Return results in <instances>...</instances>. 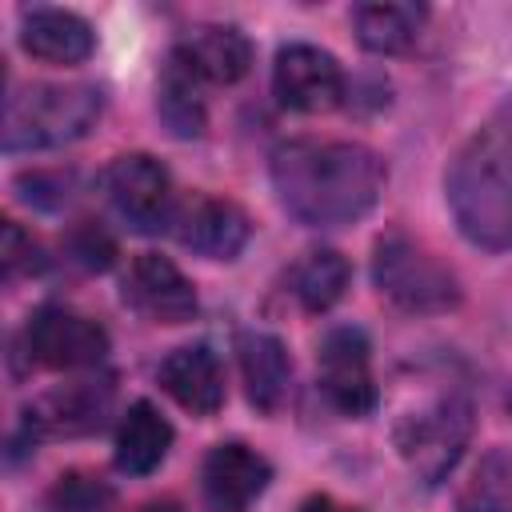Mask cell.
I'll list each match as a JSON object with an SVG mask.
<instances>
[{
  "label": "cell",
  "mask_w": 512,
  "mask_h": 512,
  "mask_svg": "<svg viewBox=\"0 0 512 512\" xmlns=\"http://www.w3.org/2000/svg\"><path fill=\"white\" fill-rule=\"evenodd\" d=\"M140 512H184L176 500H152V504H144Z\"/></svg>",
  "instance_id": "27"
},
{
  "label": "cell",
  "mask_w": 512,
  "mask_h": 512,
  "mask_svg": "<svg viewBox=\"0 0 512 512\" xmlns=\"http://www.w3.org/2000/svg\"><path fill=\"white\" fill-rule=\"evenodd\" d=\"M24 352L32 364L52 372L100 368V360L108 356V332L84 312H72L64 304H44L24 324Z\"/></svg>",
  "instance_id": "6"
},
{
  "label": "cell",
  "mask_w": 512,
  "mask_h": 512,
  "mask_svg": "<svg viewBox=\"0 0 512 512\" xmlns=\"http://www.w3.org/2000/svg\"><path fill=\"white\" fill-rule=\"evenodd\" d=\"M20 44L28 56L44 60V64H84L96 48V36H92V24L68 8H24L20 16Z\"/></svg>",
  "instance_id": "15"
},
{
  "label": "cell",
  "mask_w": 512,
  "mask_h": 512,
  "mask_svg": "<svg viewBox=\"0 0 512 512\" xmlns=\"http://www.w3.org/2000/svg\"><path fill=\"white\" fill-rule=\"evenodd\" d=\"M124 300L152 324H184L196 316V288L192 280L168 260V256H156V252H140L132 264H128V276H124Z\"/></svg>",
  "instance_id": "11"
},
{
  "label": "cell",
  "mask_w": 512,
  "mask_h": 512,
  "mask_svg": "<svg viewBox=\"0 0 512 512\" xmlns=\"http://www.w3.org/2000/svg\"><path fill=\"white\" fill-rule=\"evenodd\" d=\"M104 96L92 84H28L4 100V152H44L88 136Z\"/></svg>",
  "instance_id": "3"
},
{
  "label": "cell",
  "mask_w": 512,
  "mask_h": 512,
  "mask_svg": "<svg viewBox=\"0 0 512 512\" xmlns=\"http://www.w3.org/2000/svg\"><path fill=\"white\" fill-rule=\"evenodd\" d=\"M280 208L304 228H340L368 216L384 192V160L356 140H288L272 152Z\"/></svg>",
  "instance_id": "1"
},
{
  "label": "cell",
  "mask_w": 512,
  "mask_h": 512,
  "mask_svg": "<svg viewBox=\"0 0 512 512\" xmlns=\"http://www.w3.org/2000/svg\"><path fill=\"white\" fill-rule=\"evenodd\" d=\"M236 356H240V376H244L252 408L276 412L288 396V384H292V360H288L284 340L272 332L248 328L236 336Z\"/></svg>",
  "instance_id": "17"
},
{
  "label": "cell",
  "mask_w": 512,
  "mask_h": 512,
  "mask_svg": "<svg viewBox=\"0 0 512 512\" xmlns=\"http://www.w3.org/2000/svg\"><path fill=\"white\" fill-rule=\"evenodd\" d=\"M72 256H76L84 268L104 272V268L112 264V256H116V244H112V236H108L100 224H84V228L72 232Z\"/></svg>",
  "instance_id": "25"
},
{
  "label": "cell",
  "mask_w": 512,
  "mask_h": 512,
  "mask_svg": "<svg viewBox=\"0 0 512 512\" xmlns=\"http://www.w3.org/2000/svg\"><path fill=\"white\" fill-rule=\"evenodd\" d=\"M424 20H428L424 4H356L352 8L356 40L376 56H396L412 48Z\"/></svg>",
  "instance_id": "20"
},
{
  "label": "cell",
  "mask_w": 512,
  "mask_h": 512,
  "mask_svg": "<svg viewBox=\"0 0 512 512\" xmlns=\"http://www.w3.org/2000/svg\"><path fill=\"white\" fill-rule=\"evenodd\" d=\"M172 448V424L152 400H136L116 424V468L128 476H148L164 464Z\"/></svg>",
  "instance_id": "18"
},
{
  "label": "cell",
  "mask_w": 512,
  "mask_h": 512,
  "mask_svg": "<svg viewBox=\"0 0 512 512\" xmlns=\"http://www.w3.org/2000/svg\"><path fill=\"white\" fill-rule=\"evenodd\" d=\"M300 512H360V508L340 504V500H336V496H328V492H316V496H308V500L300 504Z\"/></svg>",
  "instance_id": "26"
},
{
  "label": "cell",
  "mask_w": 512,
  "mask_h": 512,
  "mask_svg": "<svg viewBox=\"0 0 512 512\" xmlns=\"http://www.w3.org/2000/svg\"><path fill=\"white\" fill-rule=\"evenodd\" d=\"M104 196L112 204V212L132 228V232H160L172 228V176L168 168L148 156V152H128L116 156L104 168Z\"/></svg>",
  "instance_id": "7"
},
{
  "label": "cell",
  "mask_w": 512,
  "mask_h": 512,
  "mask_svg": "<svg viewBox=\"0 0 512 512\" xmlns=\"http://www.w3.org/2000/svg\"><path fill=\"white\" fill-rule=\"evenodd\" d=\"M160 388L192 416H212L224 404V368L208 344L172 348L160 360Z\"/></svg>",
  "instance_id": "14"
},
{
  "label": "cell",
  "mask_w": 512,
  "mask_h": 512,
  "mask_svg": "<svg viewBox=\"0 0 512 512\" xmlns=\"http://www.w3.org/2000/svg\"><path fill=\"white\" fill-rule=\"evenodd\" d=\"M112 404V380L108 376H80L56 392H48L44 400H36L24 412V424L40 436V432H56V436H84L92 428H100L104 412Z\"/></svg>",
  "instance_id": "12"
},
{
  "label": "cell",
  "mask_w": 512,
  "mask_h": 512,
  "mask_svg": "<svg viewBox=\"0 0 512 512\" xmlns=\"http://www.w3.org/2000/svg\"><path fill=\"white\" fill-rule=\"evenodd\" d=\"M460 512H512V452L488 448L456 492Z\"/></svg>",
  "instance_id": "22"
},
{
  "label": "cell",
  "mask_w": 512,
  "mask_h": 512,
  "mask_svg": "<svg viewBox=\"0 0 512 512\" xmlns=\"http://www.w3.org/2000/svg\"><path fill=\"white\" fill-rule=\"evenodd\" d=\"M268 480H272V464L240 440L216 444L204 460V496L212 512H244L268 488Z\"/></svg>",
  "instance_id": "13"
},
{
  "label": "cell",
  "mask_w": 512,
  "mask_h": 512,
  "mask_svg": "<svg viewBox=\"0 0 512 512\" xmlns=\"http://www.w3.org/2000/svg\"><path fill=\"white\" fill-rule=\"evenodd\" d=\"M0 264H4V276L16 280L20 272H40L44 268V256H40V244L16 224V220H4V240H0Z\"/></svg>",
  "instance_id": "24"
},
{
  "label": "cell",
  "mask_w": 512,
  "mask_h": 512,
  "mask_svg": "<svg viewBox=\"0 0 512 512\" xmlns=\"http://www.w3.org/2000/svg\"><path fill=\"white\" fill-rule=\"evenodd\" d=\"M372 280L380 296H388L396 308L432 316L460 304V280L456 272L436 260L424 244H416L404 232H384L372 248Z\"/></svg>",
  "instance_id": "4"
},
{
  "label": "cell",
  "mask_w": 512,
  "mask_h": 512,
  "mask_svg": "<svg viewBox=\"0 0 512 512\" xmlns=\"http://www.w3.org/2000/svg\"><path fill=\"white\" fill-rule=\"evenodd\" d=\"M444 196L468 244L512 248V120H488L460 144L444 172Z\"/></svg>",
  "instance_id": "2"
},
{
  "label": "cell",
  "mask_w": 512,
  "mask_h": 512,
  "mask_svg": "<svg viewBox=\"0 0 512 512\" xmlns=\"http://www.w3.org/2000/svg\"><path fill=\"white\" fill-rule=\"evenodd\" d=\"M108 500H112V488L96 476H84V472H68L52 488V508L56 512H100Z\"/></svg>",
  "instance_id": "23"
},
{
  "label": "cell",
  "mask_w": 512,
  "mask_h": 512,
  "mask_svg": "<svg viewBox=\"0 0 512 512\" xmlns=\"http://www.w3.org/2000/svg\"><path fill=\"white\" fill-rule=\"evenodd\" d=\"M272 92L288 112H332L344 100V72L336 56L316 44H284L272 64Z\"/></svg>",
  "instance_id": "8"
},
{
  "label": "cell",
  "mask_w": 512,
  "mask_h": 512,
  "mask_svg": "<svg viewBox=\"0 0 512 512\" xmlns=\"http://www.w3.org/2000/svg\"><path fill=\"white\" fill-rule=\"evenodd\" d=\"M176 56L204 80V84H236L252 68V44L232 24H200L180 44Z\"/></svg>",
  "instance_id": "16"
},
{
  "label": "cell",
  "mask_w": 512,
  "mask_h": 512,
  "mask_svg": "<svg viewBox=\"0 0 512 512\" xmlns=\"http://www.w3.org/2000/svg\"><path fill=\"white\" fill-rule=\"evenodd\" d=\"M200 88H204V80L172 52L164 72H160V84H156V112L176 140H196L208 124V108H204Z\"/></svg>",
  "instance_id": "19"
},
{
  "label": "cell",
  "mask_w": 512,
  "mask_h": 512,
  "mask_svg": "<svg viewBox=\"0 0 512 512\" xmlns=\"http://www.w3.org/2000/svg\"><path fill=\"white\" fill-rule=\"evenodd\" d=\"M320 388L328 404L344 416H368L376 408V380H372V356L368 336L360 328H332L316 356Z\"/></svg>",
  "instance_id": "9"
},
{
  "label": "cell",
  "mask_w": 512,
  "mask_h": 512,
  "mask_svg": "<svg viewBox=\"0 0 512 512\" xmlns=\"http://www.w3.org/2000/svg\"><path fill=\"white\" fill-rule=\"evenodd\" d=\"M172 236L204 260H236L252 236V224L244 208L224 196H192L176 208Z\"/></svg>",
  "instance_id": "10"
},
{
  "label": "cell",
  "mask_w": 512,
  "mask_h": 512,
  "mask_svg": "<svg viewBox=\"0 0 512 512\" xmlns=\"http://www.w3.org/2000/svg\"><path fill=\"white\" fill-rule=\"evenodd\" d=\"M472 400L464 392H448L436 396L428 408L408 412L396 424V452L408 464V472L420 484H440L464 456L468 440H472Z\"/></svg>",
  "instance_id": "5"
},
{
  "label": "cell",
  "mask_w": 512,
  "mask_h": 512,
  "mask_svg": "<svg viewBox=\"0 0 512 512\" xmlns=\"http://www.w3.org/2000/svg\"><path fill=\"white\" fill-rule=\"evenodd\" d=\"M348 276H352L348 260L336 248H312L292 264L288 284H292V296L300 300L304 312H328L344 296Z\"/></svg>",
  "instance_id": "21"
}]
</instances>
